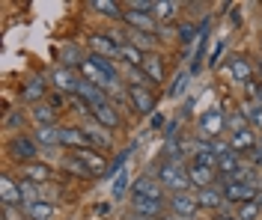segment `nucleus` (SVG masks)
<instances>
[{
    "instance_id": "43",
    "label": "nucleus",
    "mask_w": 262,
    "mask_h": 220,
    "mask_svg": "<svg viewBox=\"0 0 262 220\" xmlns=\"http://www.w3.org/2000/svg\"><path fill=\"white\" fill-rule=\"evenodd\" d=\"M188 75H191V71H179V75H176V81H173V86H170V95H179L182 89H185V81H188Z\"/></svg>"
},
{
    "instance_id": "47",
    "label": "nucleus",
    "mask_w": 262,
    "mask_h": 220,
    "mask_svg": "<svg viewBox=\"0 0 262 220\" xmlns=\"http://www.w3.org/2000/svg\"><path fill=\"white\" fill-rule=\"evenodd\" d=\"M221 54H224V42H221V45H217V48L212 51V57H209V63H212V66L217 63V57H221Z\"/></svg>"
},
{
    "instance_id": "11",
    "label": "nucleus",
    "mask_w": 262,
    "mask_h": 220,
    "mask_svg": "<svg viewBox=\"0 0 262 220\" xmlns=\"http://www.w3.org/2000/svg\"><path fill=\"white\" fill-rule=\"evenodd\" d=\"M78 95H81L83 102H86L90 107H93V110H96V107H101V104H111L101 86L90 84V81H83V78H81V84H78Z\"/></svg>"
},
{
    "instance_id": "33",
    "label": "nucleus",
    "mask_w": 262,
    "mask_h": 220,
    "mask_svg": "<svg viewBox=\"0 0 262 220\" xmlns=\"http://www.w3.org/2000/svg\"><path fill=\"white\" fill-rule=\"evenodd\" d=\"M176 9H179V3H173V0H155V18H161V21H170V18L176 15Z\"/></svg>"
},
{
    "instance_id": "41",
    "label": "nucleus",
    "mask_w": 262,
    "mask_h": 220,
    "mask_svg": "<svg viewBox=\"0 0 262 220\" xmlns=\"http://www.w3.org/2000/svg\"><path fill=\"white\" fill-rule=\"evenodd\" d=\"M229 128H232V131H235V134H238V131H245V128H250V125H247V119L242 116V110H238V113H232V116H229Z\"/></svg>"
},
{
    "instance_id": "3",
    "label": "nucleus",
    "mask_w": 262,
    "mask_h": 220,
    "mask_svg": "<svg viewBox=\"0 0 262 220\" xmlns=\"http://www.w3.org/2000/svg\"><path fill=\"white\" fill-rule=\"evenodd\" d=\"M72 158H78L83 167L90 169L93 176H107L111 173V167H107V161H104V155L98 152V149H93V146H83V149H75L72 152Z\"/></svg>"
},
{
    "instance_id": "18",
    "label": "nucleus",
    "mask_w": 262,
    "mask_h": 220,
    "mask_svg": "<svg viewBox=\"0 0 262 220\" xmlns=\"http://www.w3.org/2000/svg\"><path fill=\"white\" fill-rule=\"evenodd\" d=\"M131 208H134L137 214H146V217L161 220L164 203H158V200H146V197H131Z\"/></svg>"
},
{
    "instance_id": "12",
    "label": "nucleus",
    "mask_w": 262,
    "mask_h": 220,
    "mask_svg": "<svg viewBox=\"0 0 262 220\" xmlns=\"http://www.w3.org/2000/svg\"><path fill=\"white\" fill-rule=\"evenodd\" d=\"M128 99H131V104H134V110H137V113H152V110H155V99L149 95L143 86L131 84L128 86Z\"/></svg>"
},
{
    "instance_id": "40",
    "label": "nucleus",
    "mask_w": 262,
    "mask_h": 220,
    "mask_svg": "<svg viewBox=\"0 0 262 220\" xmlns=\"http://www.w3.org/2000/svg\"><path fill=\"white\" fill-rule=\"evenodd\" d=\"M21 125H24V113H21V110H9V113H6V128H9V131H18Z\"/></svg>"
},
{
    "instance_id": "22",
    "label": "nucleus",
    "mask_w": 262,
    "mask_h": 220,
    "mask_svg": "<svg viewBox=\"0 0 262 220\" xmlns=\"http://www.w3.org/2000/svg\"><path fill=\"white\" fill-rule=\"evenodd\" d=\"M229 75L235 78V84H250L253 68H250V63H247L245 57H232L229 60Z\"/></svg>"
},
{
    "instance_id": "24",
    "label": "nucleus",
    "mask_w": 262,
    "mask_h": 220,
    "mask_svg": "<svg viewBox=\"0 0 262 220\" xmlns=\"http://www.w3.org/2000/svg\"><path fill=\"white\" fill-rule=\"evenodd\" d=\"M21 176L33 185H42V182L51 179V167H45V164H21Z\"/></svg>"
},
{
    "instance_id": "46",
    "label": "nucleus",
    "mask_w": 262,
    "mask_h": 220,
    "mask_svg": "<svg viewBox=\"0 0 262 220\" xmlns=\"http://www.w3.org/2000/svg\"><path fill=\"white\" fill-rule=\"evenodd\" d=\"M3 220H21V214H18L15 208H6L3 205Z\"/></svg>"
},
{
    "instance_id": "14",
    "label": "nucleus",
    "mask_w": 262,
    "mask_h": 220,
    "mask_svg": "<svg viewBox=\"0 0 262 220\" xmlns=\"http://www.w3.org/2000/svg\"><path fill=\"white\" fill-rule=\"evenodd\" d=\"M196 203L200 208H227V200H224V190L221 187H203V190H196Z\"/></svg>"
},
{
    "instance_id": "35",
    "label": "nucleus",
    "mask_w": 262,
    "mask_h": 220,
    "mask_svg": "<svg viewBox=\"0 0 262 220\" xmlns=\"http://www.w3.org/2000/svg\"><path fill=\"white\" fill-rule=\"evenodd\" d=\"M21 200H24V208L33 203H39V193H36V185L27 182V179H21Z\"/></svg>"
},
{
    "instance_id": "48",
    "label": "nucleus",
    "mask_w": 262,
    "mask_h": 220,
    "mask_svg": "<svg viewBox=\"0 0 262 220\" xmlns=\"http://www.w3.org/2000/svg\"><path fill=\"white\" fill-rule=\"evenodd\" d=\"M253 167H262V149H253Z\"/></svg>"
},
{
    "instance_id": "32",
    "label": "nucleus",
    "mask_w": 262,
    "mask_h": 220,
    "mask_svg": "<svg viewBox=\"0 0 262 220\" xmlns=\"http://www.w3.org/2000/svg\"><path fill=\"white\" fill-rule=\"evenodd\" d=\"M24 211H27V217H30V220H48L51 214H54V205H51V203H42V200H39V203L27 205Z\"/></svg>"
},
{
    "instance_id": "49",
    "label": "nucleus",
    "mask_w": 262,
    "mask_h": 220,
    "mask_svg": "<svg viewBox=\"0 0 262 220\" xmlns=\"http://www.w3.org/2000/svg\"><path fill=\"white\" fill-rule=\"evenodd\" d=\"M229 21H232V24H242V12H238V9H235V12H229Z\"/></svg>"
},
{
    "instance_id": "15",
    "label": "nucleus",
    "mask_w": 262,
    "mask_h": 220,
    "mask_svg": "<svg viewBox=\"0 0 262 220\" xmlns=\"http://www.w3.org/2000/svg\"><path fill=\"white\" fill-rule=\"evenodd\" d=\"M78 68H81V78H83V81H90V84L101 86V89H111V81L101 75V68H98L96 63L90 60V57H83V63H81Z\"/></svg>"
},
{
    "instance_id": "29",
    "label": "nucleus",
    "mask_w": 262,
    "mask_h": 220,
    "mask_svg": "<svg viewBox=\"0 0 262 220\" xmlns=\"http://www.w3.org/2000/svg\"><path fill=\"white\" fill-rule=\"evenodd\" d=\"M119 60H125V63H128V66H143V63H146V54L140 51V48H134V45H122V48H119Z\"/></svg>"
},
{
    "instance_id": "30",
    "label": "nucleus",
    "mask_w": 262,
    "mask_h": 220,
    "mask_svg": "<svg viewBox=\"0 0 262 220\" xmlns=\"http://www.w3.org/2000/svg\"><path fill=\"white\" fill-rule=\"evenodd\" d=\"M242 116L247 119V125H250V128H262V104L245 102V104H242Z\"/></svg>"
},
{
    "instance_id": "50",
    "label": "nucleus",
    "mask_w": 262,
    "mask_h": 220,
    "mask_svg": "<svg viewBox=\"0 0 262 220\" xmlns=\"http://www.w3.org/2000/svg\"><path fill=\"white\" fill-rule=\"evenodd\" d=\"M164 125V116H152V128H161Z\"/></svg>"
},
{
    "instance_id": "13",
    "label": "nucleus",
    "mask_w": 262,
    "mask_h": 220,
    "mask_svg": "<svg viewBox=\"0 0 262 220\" xmlns=\"http://www.w3.org/2000/svg\"><path fill=\"white\" fill-rule=\"evenodd\" d=\"M122 21L128 24L134 33H152V30H155V18L146 15V12H134V9H128V12L122 15Z\"/></svg>"
},
{
    "instance_id": "4",
    "label": "nucleus",
    "mask_w": 262,
    "mask_h": 220,
    "mask_svg": "<svg viewBox=\"0 0 262 220\" xmlns=\"http://www.w3.org/2000/svg\"><path fill=\"white\" fill-rule=\"evenodd\" d=\"M9 155H12L15 161H21V164H30L33 158L39 155V143L27 134H15L9 140Z\"/></svg>"
},
{
    "instance_id": "16",
    "label": "nucleus",
    "mask_w": 262,
    "mask_h": 220,
    "mask_svg": "<svg viewBox=\"0 0 262 220\" xmlns=\"http://www.w3.org/2000/svg\"><path fill=\"white\" fill-rule=\"evenodd\" d=\"M238 169H242V155H238V152L224 155V158L217 161V173H221L217 179H221V185H224V182H229V179H232Z\"/></svg>"
},
{
    "instance_id": "34",
    "label": "nucleus",
    "mask_w": 262,
    "mask_h": 220,
    "mask_svg": "<svg viewBox=\"0 0 262 220\" xmlns=\"http://www.w3.org/2000/svg\"><path fill=\"white\" fill-rule=\"evenodd\" d=\"M128 42L134 45V48H140V51H146V48H152V45H155L152 33H134V30L128 33Z\"/></svg>"
},
{
    "instance_id": "52",
    "label": "nucleus",
    "mask_w": 262,
    "mask_h": 220,
    "mask_svg": "<svg viewBox=\"0 0 262 220\" xmlns=\"http://www.w3.org/2000/svg\"><path fill=\"white\" fill-rule=\"evenodd\" d=\"M128 220H155V217H146V214H137V211H134V214H131Z\"/></svg>"
},
{
    "instance_id": "38",
    "label": "nucleus",
    "mask_w": 262,
    "mask_h": 220,
    "mask_svg": "<svg viewBox=\"0 0 262 220\" xmlns=\"http://www.w3.org/2000/svg\"><path fill=\"white\" fill-rule=\"evenodd\" d=\"M125 187H128V173L119 169L116 173V182H114V200H122L125 197Z\"/></svg>"
},
{
    "instance_id": "23",
    "label": "nucleus",
    "mask_w": 262,
    "mask_h": 220,
    "mask_svg": "<svg viewBox=\"0 0 262 220\" xmlns=\"http://www.w3.org/2000/svg\"><path fill=\"white\" fill-rule=\"evenodd\" d=\"M229 146H232V152H247V149H256L259 143H256V134H253V128H245V131H238V134H232L229 140Z\"/></svg>"
},
{
    "instance_id": "39",
    "label": "nucleus",
    "mask_w": 262,
    "mask_h": 220,
    "mask_svg": "<svg viewBox=\"0 0 262 220\" xmlns=\"http://www.w3.org/2000/svg\"><path fill=\"white\" fill-rule=\"evenodd\" d=\"M69 104H72V110H78V113H90V116H93V107L83 102L78 92H72V95H69Z\"/></svg>"
},
{
    "instance_id": "21",
    "label": "nucleus",
    "mask_w": 262,
    "mask_h": 220,
    "mask_svg": "<svg viewBox=\"0 0 262 220\" xmlns=\"http://www.w3.org/2000/svg\"><path fill=\"white\" fill-rule=\"evenodd\" d=\"M188 179H191V185H194L196 190H203V187H212V182H214V169L191 164V167H188Z\"/></svg>"
},
{
    "instance_id": "6",
    "label": "nucleus",
    "mask_w": 262,
    "mask_h": 220,
    "mask_svg": "<svg viewBox=\"0 0 262 220\" xmlns=\"http://www.w3.org/2000/svg\"><path fill=\"white\" fill-rule=\"evenodd\" d=\"M221 190H224L227 205H245V203H253L256 200V187L238 185V182H227V185H221Z\"/></svg>"
},
{
    "instance_id": "7",
    "label": "nucleus",
    "mask_w": 262,
    "mask_h": 220,
    "mask_svg": "<svg viewBox=\"0 0 262 220\" xmlns=\"http://www.w3.org/2000/svg\"><path fill=\"white\" fill-rule=\"evenodd\" d=\"M21 102H27V104L48 102V84H45V78H39V75L27 78V84L21 86Z\"/></svg>"
},
{
    "instance_id": "17",
    "label": "nucleus",
    "mask_w": 262,
    "mask_h": 220,
    "mask_svg": "<svg viewBox=\"0 0 262 220\" xmlns=\"http://www.w3.org/2000/svg\"><path fill=\"white\" fill-rule=\"evenodd\" d=\"M131 190H134V197H146V200H158V203L164 200L161 182H152V179H137Z\"/></svg>"
},
{
    "instance_id": "31",
    "label": "nucleus",
    "mask_w": 262,
    "mask_h": 220,
    "mask_svg": "<svg viewBox=\"0 0 262 220\" xmlns=\"http://www.w3.org/2000/svg\"><path fill=\"white\" fill-rule=\"evenodd\" d=\"M30 113H33V119H36L39 125H54V119H57V110H54V107H51L48 102L36 104V107H33Z\"/></svg>"
},
{
    "instance_id": "28",
    "label": "nucleus",
    "mask_w": 262,
    "mask_h": 220,
    "mask_svg": "<svg viewBox=\"0 0 262 220\" xmlns=\"http://www.w3.org/2000/svg\"><path fill=\"white\" fill-rule=\"evenodd\" d=\"M90 9L98 12V15H107V18H122V15H125V12H122V6L114 3V0H93V3H90Z\"/></svg>"
},
{
    "instance_id": "36",
    "label": "nucleus",
    "mask_w": 262,
    "mask_h": 220,
    "mask_svg": "<svg viewBox=\"0 0 262 220\" xmlns=\"http://www.w3.org/2000/svg\"><path fill=\"white\" fill-rule=\"evenodd\" d=\"M259 211H262V205L256 200L253 203H245V205H238V220H256Z\"/></svg>"
},
{
    "instance_id": "45",
    "label": "nucleus",
    "mask_w": 262,
    "mask_h": 220,
    "mask_svg": "<svg viewBox=\"0 0 262 220\" xmlns=\"http://www.w3.org/2000/svg\"><path fill=\"white\" fill-rule=\"evenodd\" d=\"M63 102H69V95H63V92H54V95H48V104L54 107V110H57Z\"/></svg>"
},
{
    "instance_id": "20",
    "label": "nucleus",
    "mask_w": 262,
    "mask_h": 220,
    "mask_svg": "<svg viewBox=\"0 0 262 220\" xmlns=\"http://www.w3.org/2000/svg\"><path fill=\"white\" fill-rule=\"evenodd\" d=\"M60 143L69 146L72 152L75 149H83V146H90V140L83 134V128H60Z\"/></svg>"
},
{
    "instance_id": "19",
    "label": "nucleus",
    "mask_w": 262,
    "mask_h": 220,
    "mask_svg": "<svg viewBox=\"0 0 262 220\" xmlns=\"http://www.w3.org/2000/svg\"><path fill=\"white\" fill-rule=\"evenodd\" d=\"M90 45H93V51L98 57H119V45H114L107 33H93L90 36Z\"/></svg>"
},
{
    "instance_id": "25",
    "label": "nucleus",
    "mask_w": 262,
    "mask_h": 220,
    "mask_svg": "<svg viewBox=\"0 0 262 220\" xmlns=\"http://www.w3.org/2000/svg\"><path fill=\"white\" fill-rule=\"evenodd\" d=\"M140 68H143V75H146L152 84H164V63L155 57V54H149L146 63H143Z\"/></svg>"
},
{
    "instance_id": "37",
    "label": "nucleus",
    "mask_w": 262,
    "mask_h": 220,
    "mask_svg": "<svg viewBox=\"0 0 262 220\" xmlns=\"http://www.w3.org/2000/svg\"><path fill=\"white\" fill-rule=\"evenodd\" d=\"M176 33H179L182 45H191V42H196V36H200V27H194V24H182Z\"/></svg>"
},
{
    "instance_id": "9",
    "label": "nucleus",
    "mask_w": 262,
    "mask_h": 220,
    "mask_svg": "<svg viewBox=\"0 0 262 220\" xmlns=\"http://www.w3.org/2000/svg\"><path fill=\"white\" fill-rule=\"evenodd\" d=\"M0 203L6 208H21L24 200H21V185H15L12 176H3L0 179Z\"/></svg>"
},
{
    "instance_id": "26",
    "label": "nucleus",
    "mask_w": 262,
    "mask_h": 220,
    "mask_svg": "<svg viewBox=\"0 0 262 220\" xmlns=\"http://www.w3.org/2000/svg\"><path fill=\"white\" fill-rule=\"evenodd\" d=\"M93 119H96L98 125H104V128H116V125H119V113H116L111 104L96 107V110H93Z\"/></svg>"
},
{
    "instance_id": "27",
    "label": "nucleus",
    "mask_w": 262,
    "mask_h": 220,
    "mask_svg": "<svg viewBox=\"0 0 262 220\" xmlns=\"http://www.w3.org/2000/svg\"><path fill=\"white\" fill-rule=\"evenodd\" d=\"M33 140L42 143V146H57V143H60V128H57V125H39L36 134H33Z\"/></svg>"
},
{
    "instance_id": "2",
    "label": "nucleus",
    "mask_w": 262,
    "mask_h": 220,
    "mask_svg": "<svg viewBox=\"0 0 262 220\" xmlns=\"http://www.w3.org/2000/svg\"><path fill=\"white\" fill-rule=\"evenodd\" d=\"M167 208H170V214H179V217H185V220H194L196 211H200V203H196V193L179 190V193H170Z\"/></svg>"
},
{
    "instance_id": "54",
    "label": "nucleus",
    "mask_w": 262,
    "mask_h": 220,
    "mask_svg": "<svg viewBox=\"0 0 262 220\" xmlns=\"http://www.w3.org/2000/svg\"><path fill=\"white\" fill-rule=\"evenodd\" d=\"M256 149H262V134H259V146H256Z\"/></svg>"
},
{
    "instance_id": "44",
    "label": "nucleus",
    "mask_w": 262,
    "mask_h": 220,
    "mask_svg": "<svg viewBox=\"0 0 262 220\" xmlns=\"http://www.w3.org/2000/svg\"><path fill=\"white\" fill-rule=\"evenodd\" d=\"M83 60L81 57H78V48H75V45H69V48H66V66H81Z\"/></svg>"
},
{
    "instance_id": "1",
    "label": "nucleus",
    "mask_w": 262,
    "mask_h": 220,
    "mask_svg": "<svg viewBox=\"0 0 262 220\" xmlns=\"http://www.w3.org/2000/svg\"><path fill=\"white\" fill-rule=\"evenodd\" d=\"M158 182H161V187H167L170 193H179V190H188V187H191L188 167H185V164H176V161H164L161 169H158Z\"/></svg>"
},
{
    "instance_id": "8",
    "label": "nucleus",
    "mask_w": 262,
    "mask_h": 220,
    "mask_svg": "<svg viewBox=\"0 0 262 220\" xmlns=\"http://www.w3.org/2000/svg\"><path fill=\"white\" fill-rule=\"evenodd\" d=\"M51 84L57 86L60 92H66V95H72V92H78V84H81V78L72 71L69 66H57L54 71H51Z\"/></svg>"
},
{
    "instance_id": "10",
    "label": "nucleus",
    "mask_w": 262,
    "mask_h": 220,
    "mask_svg": "<svg viewBox=\"0 0 262 220\" xmlns=\"http://www.w3.org/2000/svg\"><path fill=\"white\" fill-rule=\"evenodd\" d=\"M83 134H86V140H90V146H93V149H98V146H101V149H107V146L114 143V137L107 134V128H104V125H98L96 119H90V122L83 125Z\"/></svg>"
},
{
    "instance_id": "53",
    "label": "nucleus",
    "mask_w": 262,
    "mask_h": 220,
    "mask_svg": "<svg viewBox=\"0 0 262 220\" xmlns=\"http://www.w3.org/2000/svg\"><path fill=\"white\" fill-rule=\"evenodd\" d=\"M161 220H185V217H179V214H164Z\"/></svg>"
},
{
    "instance_id": "51",
    "label": "nucleus",
    "mask_w": 262,
    "mask_h": 220,
    "mask_svg": "<svg viewBox=\"0 0 262 220\" xmlns=\"http://www.w3.org/2000/svg\"><path fill=\"white\" fill-rule=\"evenodd\" d=\"M214 220H238V214H217Z\"/></svg>"
},
{
    "instance_id": "5",
    "label": "nucleus",
    "mask_w": 262,
    "mask_h": 220,
    "mask_svg": "<svg viewBox=\"0 0 262 220\" xmlns=\"http://www.w3.org/2000/svg\"><path fill=\"white\" fill-rule=\"evenodd\" d=\"M224 125H227L224 110H221V107H212V110H206V113L200 116V137H206V140L212 143L214 137L224 131Z\"/></svg>"
},
{
    "instance_id": "42",
    "label": "nucleus",
    "mask_w": 262,
    "mask_h": 220,
    "mask_svg": "<svg viewBox=\"0 0 262 220\" xmlns=\"http://www.w3.org/2000/svg\"><path fill=\"white\" fill-rule=\"evenodd\" d=\"M128 9H134V12H152V9H155V3H152V0H131L128 3Z\"/></svg>"
}]
</instances>
